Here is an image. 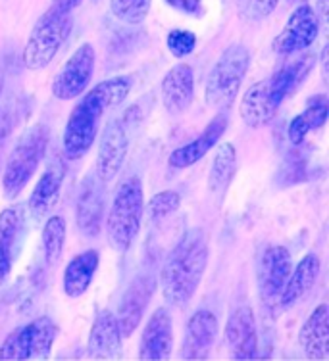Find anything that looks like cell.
<instances>
[{"label": "cell", "instance_id": "6da1fadb", "mask_svg": "<svg viewBox=\"0 0 329 361\" xmlns=\"http://www.w3.org/2000/svg\"><path fill=\"white\" fill-rule=\"evenodd\" d=\"M131 92V79L126 75L100 81L81 94V102L71 110L62 137L64 158L79 160L89 152L98 137V127L110 108L119 106Z\"/></svg>", "mask_w": 329, "mask_h": 361}, {"label": "cell", "instance_id": "7a4b0ae2", "mask_svg": "<svg viewBox=\"0 0 329 361\" xmlns=\"http://www.w3.org/2000/svg\"><path fill=\"white\" fill-rule=\"evenodd\" d=\"M208 236L203 229H189L177 240L160 271L162 296L174 307H185L201 286L208 267Z\"/></svg>", "mask_w": 329, "mask_h": 361}, {"label": "cell", "instance_id": "3957f363", "mask_svg": "<svg viewBox=\"0 0 329 361\" xmlns=\"http://www.w3.org/2000/svg\"><path fill=\"white\" fill-rule=\"evenodd\" d=\"M145 217V188L137 175L127 177L114 192L112 206L106 216V236L114 250L124 254L133 246Z\"/></svg>", "mask_w": 329, "mask_h": 361}, {"label": "cell", "instance_id": "277c9868", "mask_svg": "<svg viewBox=\"0 0 329 361\" xmlns=\"http://www.w3.org/2000/svg\"><path fill=\"white\" fill-rule=\"evenodd\" d=\"M71 12H64L60 8L50 6L44 14L37 20L25 42L21 54L23 66L29 71H41L49 68L56 58L64 42L71 33Z\"/></svg>", "mask_w": 329, "mask_h": 361}, {"label": "cell", "instance_id": "5b68a950", "mask_svg": "<svg viewBox=\"0 0 329 361\" xmlns=\"http://www.w3.org/2000/svg\"><path fill=\"white\" fill-rule=\"evenodd\" d=\"M251 66V50L233 42L217 56L204 81V100L212 108H227L235 102Z\"/></svg>", "mask_w": 329, "mask_h": 361}, {"label": "cell", "instance_id": "8992f818", "mask_svg": "<svg viewBox=\"0 0 329 361\" xmlns=\"http://www.w3.org/2000/svg\"><path fill=\"white\" fill-rule=\"evenodd\" d=\"M49 148V129L44 126L31 127L23 133L14 150L10 152L2 173V192L8 200H16L33 179Z\"/></svg>", "mask_w": 329, "mask_h": 361}, {"label": "cell", "instance_id": "52a82bcc", "mask_svg": "<svg viewBox=\"0 0 329 361\" xmlns=\"http://www.w3.org/2000/svg\"><path fill=\"white\" fill-rule=\"evenodd\" d=\"M58 338V325L41 315L8 334L0 346V361L47 360Z\"/></svg>", "mask_w": 329, "mask_h": 361}, {"label": "cell", "instance_id": "ba28073f", "mask_svg": "<svg viewBox=\"0 0 329 361\" xmlns=\"http://www.w3.org/2000/svg\"><path fill=\"white\" fill-rule=\"evenodd\" d=\"M95 63H97V54L91 42H83L78 50L68 58L62 70L58 71L54 81H52V97L64 102L76 100L83 94L91 85L92 73H95Z\"/></svg>", "mask_w": 329, "mask_h": 361}, {"label": "cell", "instance_id": "9c48e42d", "mask_svg": "<svg viewBox=\"0 0 329 361\" xmlns=\"http://www.w3.org/2000/svg\"><path fill=\"white\" fill-rule=\"evenodd\" d=\"M291 269H293V259H291V252L285 246L272 244L262 252L258 264V288L260 298L268 307H280V296Z\"/></svg>", "mask_w": 329, "mask_h": 361}, {"label": "cell", "instance_id": "30bf717a", "mask_svg": "<svg viewBox=\"0 0 329 361\" xmlns=\"http://www.w3.org/2000/svg\"><path fill=\"white\" fill-rule=\"evenodd\" d=\"M156 286H158V281L150 273H140L127 285L124 296L119 300L118 313H116L119 333L124 338H129L140 325L148 304L155 296Z\"/></svg>", "mask_w": 329, "mask_h": 361}, {"label": "cell", "instance_id": "8fae6325", "mask_svg": "<svg viewBox=\"0 0 329 361\" xmlns=\"http://www.w3.org/2000/svg\"><path fill=\"white\" fill-rule=\"evenodd\" d=\"M320 35V18L309 4H299L289 16L285 27L273 39V50L281 56L299 54L314 44Z\"/></svg>", "mask_w": 329, "mask_h": 361}, {"label": "cell", "instance_id": "7c38bea8", "mask_svg": "<svg viewBox=\"0 0 329 361\" xmlns=\"http://www.w3.org/2000/svg\"><path fill=\"white\" fill-rule=\"evenodd\" d=\"M129 152V135L126 119H110L98 140L97 177L102 183H110L118 177Z\"/></svg>", "mask_w": 329, "mask_h": 361}, {"label": "cell", "instance_id": "4fadbf2b", "mask_svg": "<svg viewBox=\"0 0 329 361\" xmlns=\"http://www.w3.org/2000/svg\"><path fill=\"white\" fill-rule=\"evenodd\" d=\"M225 346L233 360H254L258 352V331L252 307L241 306L229 315L224 329Z\"/></svg>", "mask_w": 329, "mask_h": 361}, {"label": "cell", "instance_id": "5bb4252c", "mask_svg": "<svg viewBox=\"0 0 329 361\" xmlns=\"http://www.w3.org/2000/svg\"><path fill=\"white\" fill-rule=\"evenodd\" d=\"M174 352V325L166 307H158L143 329L139 344V360L164 361Z\"/></svg>", "mask_w": 329, "mask_h": 361}, {"label": "cell", "instance_id": "9a60e30c", "mask_svg": "<svg viewBox=\"0 0 329 361\" xmlns=\"http://www.w3.org/2000/svg\"><path fill=\"white\" fill-rule=\"evenodd\" d=\"M217 333H220V325H217L216 315L210 310H198L193 313L183 333V360H206L216 344Z\"/></svg>", "mask_w": 329, "mask_h": 361}, {"label": "cell", "instance_id": "2e32d148", "mask_svg": "<svg viewBox=\"0 0 329 361\" xmlns=\"http://www.w3.org/2000/svg\"><path fill=\"white\" fill-rule=\"evenodd\" d=\"M160 97L164 110L169 116H181L189 110L195 97V73L189 63H175L160 83Z\"/></svg>", "mask_w": 329, "mask_h": 361}, {"label": "cell", "instance_id": "e0dca14e", "mask_svg": "<svg viewBox=\"0 0 329 361\" xmlns=\"http://www.w3.org/2000/svg\"><path fill=\"white\" fill-rule=\"evenodd\" d=\"M64 177H66L64 158L62 156H54V160L50 161V166L41 175V179L37 180L35 188H33V192L29 196L28 212L33 219L41 221L56 206L64 185Z\"/></svg>", "mask_w": 329, "mask_h": 361}, {"label": "cell", "instance_id": "ac0fdd59", "mask_svg": "<svg viewBox=\"0 0 329 361\" xmlns=\"http://www.w3.org/2000/svg\"><path fill=\"white\" fill-rule=\"evenodd\" d=\"M227 123H229L227 114H217L216 118L212 119L210 123L206 126V129L195 140L175 148L174 152L169 154V167H174V169H187V167L198 164L222 140L225 129H227Z\"/></svg>", "mask_w": 329, "mask_h": 361}, {"label": "cell", "instance_id": "d6986e66", "mask_svg": "<svg viewBox=\"0 0 329 361\" xmlns=\"http://www.w3.org/2000/svg\"><path fill=\"white\" fill-rule=\"evenodd\" d=\"M104 183L97 175H87L81 183V190L76 206V219L79 231L87 236L100 233L102 216H104Z\"/></svg>", "mask_w": 329, "mask_h": 361}, {"label": "cell", "instance_id": "ffe728a7", "mask_svg": "<svg viewBox=\"0 0 329 361\" xmlns=\"http://www.w3.org/2000/svg\"><path fill=\"white\" fill-rule=\"evenodd\" d=\"M299 346L310 361H325L329 357V307L325 302L316 307L301 326Z\"/></svg>", "mask_w": 329, "mask_h": 361}, {"label": "cell", "instance_id": "44dd1931", "mask_svg": "<svg viewBox=\"0 0 329 361\" xmlns=\"http://www.w3.org/2000/svg\"><path fill=\"white\" fill-rule=\"evenodd\" d=\"M316 62H318V58L306 52V54L294 58L293 62L285 63L275 75L270 77L268 79V92H270L273 104L280 108L294 90L304 83V79L310 75V71L316 68Z\"/></svg>", "mask_w": 329, "mask_h": 361}, {"label": "cell", "instance_id": "7402d4cb", "mask_svg": "<svg viewBox=\"0 0 329 361\" xmlns=\"http://www.w3.org/2000/svg\"><path fill=\"white\" fill-rule=\"evenodd\" d=\"M121 341H124V336L119 333L116 313L110 310L98 312L91 326V333H89V341H87V350H89L91 357H97V360L118 357L119 350H121Z\"/></svg>", "mask_w": 329, "mask_h": 361}, {"label": "cell", "instance_id": "603a6c76", "mask_svg": "<svg viewBox=\"0 0 329 361\" xmlns=\"http://www.w3.org/2000/svg\"><path fill=\"white\" fill-rule=\"evenodd\" d=\"M320 269H322V262L314 252H310V254L302 257L301 262L297 264V267L291 269L287 283L283 286V292L280 296L281 310H291L294 304H299L304 298V294L316 285Z\"/></svg>", "mask_w": 329, "mask_h": 361}, {"label": "cell", "instance_id": "cb8c5ba5", "mask_svg": "<svg viewBox=\"0 0 329 361\" xmlns=\"http://www.w3.org/2000/svg\"><path fill=\"white\" fill-rule=\"evenodd\" d=\"M275 111H277V106L273 104L268 92V79L256 81L252 87H249L239 104L241 119L251 129L266 127L275 118Z\"/></svg>", "mask_w": 329, "mask_h": 361}, {"label": "cell", "instance_id": "d4e9b609", "mask_svg": "<svg viewBox=\"0 0 329 361\" xmlns=\"http://www.w3.org/2000/svg\"><path fill=\"white\" fill-rule=\"evenodd\" d=\"M100 265V254L97 250H85L70 259V264L64 271L62 286L64 294L68 298H79L89 290L95 273Z\"/></svg>", "mask_w": 329, "mask_h": 361}, {"label": "cell", "instance_id": "484cf974", "mask_svg": "<svg viewBox=\"0 0 329 361\" xmlns=\"http://www.w3.org/2000/svg\"><path fill=\"white\" fill-rule=\"evenodd\" d=\"M235 169H237V148L232 142H222L214 154L210 175H208V190L212 195H224L235 175Z\"/></svg>", "mask_w": 329, "mask_h": 361}, {"label": "cell", "instance_id": "4316f807", "mask_svg": "<svg viewBox=\"0 0 329 361\" xmlns=\"http://www.w3.org/2000/svg\"><path fill=\"white\" fill-rule=\"evenodd\" d=\"M66 221L62 216H52L47 219L44 227H42V250L47 264L56 265L64 254V246H66Z\"/></svg>", "mask_w": 329, "mask_h": 361}, {"label": "cell", "instance_id": "83f0119b", "mask_svg": "<svg viewBox=\"0 0 329 361\" xmlns=\"http://www.w3.org/2000/svg\"><path fill=\"white\" fill-rule=\"evenodd\" d=\"M23 223H25V208L20 204L0 212V243L4 244L8 250L18 240Z\"/></svg>", "mask_w": 329, "mask_h": 361}, {"label": "cell", "instance_id": "f1b7e54d", "mask_svg": "<svg viewBox=\"0 0 329 361\" xmlns=\"http://www.w3.org/2000/svg\"><path fill=\"white\" fill-rule=\"evenodd\" d=\"M152 0H110V10L127 25H139L147 20Z\"/></svg>", "mask_w": 329, "mask_h": 361}, {"label": "cell", "instance_id": "f546056e", "mask_svg": "<svg viewBox=\"0 0 329 361\" xmlns=\"http://www.w3.org/2000/svg\"><path fill=\"white\" fill-rule=\"evenodd\" d=\"M179 208H181V195L177 190H162L150 198L145 209H147L148 219L152 223H158L175 214Z\"/></svg>", "mask_w": 329, "mask_h": 361}, {"label": "cell", "instance_id": "4dcf8cb0", "mask_svg": "<svg viewBox=\"0 0 329 361\" xmlns=\"http://www.w3.org/2000/svg\"><path fill=\"white\" fill-rule=\"evenodd\" d=\"M280 0H237V14L245 21H262L277 8Z\"/></svg>", "mask_w": 329, "mask_h": 361}, {"label": "cell", "instance_id": "1f68e13d", "mask_svg": "<svg viewBox=\"0 0 329 361\" xmlns=\"http://www.w3.org/2000/svg\"><path fill=\"white\" fill-rule=\"evenodd\" d=\"M169 54L175 58H185L195 52L196 49V35L189 29H172L166 39Z\"/></svg>", "mask_w": 329, "mask_h": 361}, {"label": "cell", "instance_id": "d6a6232c", "mask_svg": "<svg viewBox=\"0 0 329 361\" xmlns=\"http://www.w3.org/2000/svg\"><path fill=\"white\" fill-rule=\"evenodd\" d=\"M302 116L309 121L310 129H320L325 126L329 116V102L325 94H316L306 102V108L302 111Z\"/></svg>", "mask_w": 329, "mask_h": 361}, {"label": "cell", "instance_id": "836d02e7", "mask_svg": "<svg viewBox=\"0 0 329 361\" xmlns=\"http://www.w3.org/2000/svg\"><path fill=\"white\" fill-rule=\"evenodd\" d=\"M309 131H310V126H309V121H306V118H304L302 114L294 116V118L291 119V123H289V129H287L289 142H291L293 146H301L302 142H304V139H306Z\"/></svg>", "mask_w": 329, "mask_h": 361}, {"label": "cell", "instance_id": "e575fe53", "mask_svg": "<svg viewBox=\"0 0 329 361\" xmlns=\"http://www.w3.org/2000/svg\"><path fill=\"white\" fill-rule=\"evenodd\" d=\"M169 6L177 10V12H183L187 16H195V18H201L204 14L203 0H166Z\"/></svg>", "mask_w": 329, "mask_h": 361}, {"label": "cell", "instance_id": "d590c367", "mask_svg": "<svg viewBox=\"0 0 329 361\" xmlns=\"http://www.w3.org/2000/svg\"><path fill=\"white\" fill-rule=\"evenodd\" d=\"M10 250H8L4 244L0 243V285L4 283V279L8 277V273H10Z\"/></svg>", "mask_w": 329, "mask_h": 361}, {"label": "cell", "instance_id": "8d00e7d4", "mask_svg": "<svg viewBox=\"0 0 329 361\" xmlns=\"http://www.w3.org/2000/svg\"><path fill=\"white\" fill-rule=\"evenodd\" d=\"M328 58H329V47H323L322 54H320V73H322L323 85H328L329 71H328Z\"/></svg>", "mask_w": 329, "mask_h": 361}, {"label": "cell", "instance_id": "74e56055", "mask_svg": "<svg viewBox=\"0 0 329 361\" xmlns=\"http://www.w3.org/2000/svg\"><path fill=\"white\" fill-rule=\"evenodd\" d=\"M83 0H52V6L60 8L64 12H73Z\"/></svg>", "mask_w": 329, "mask_h": 361}, {"label": "cell", "instance_id": "f35d334b", "mask_svg": "<svg viewBox=\"0 0 329 361\" xmlns=\"http://www.w3.org/2000/svg\"><path fill=\"white\" fill-rule=\"evenodd\" d=\"M316 6H318V12L325 18L328 16V6H329V0H316Z\"/></svg>", "mask_w": 329, "mask_h": 361}, {"label": "cell", "instance_id": "ab89813d", "mask_svg": "<svg viewBox=\"0 0 329 361\" xmlns=\"http://www.w3.org/2000/svg\"><path fill=\"white\" fill-rule=\"evenodd\" d=\"M289 2H304V0H289Z\"/></svg>", "mask_w": 329, "mask_h": 361}]
</instances>
